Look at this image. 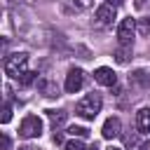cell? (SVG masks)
Wrapping results in <instances>:
<instances>
[{
    "instance_id": "1",
    "label": "cell",
    "mask_w": 150,
    "mask_h": 150,
    "mask_svg": "<svg viewBox=\"0 0 150 150\" xmlns=\"http://www.w3.org/2000/svg\"><path fill=\"white\" fill-rule=\"evenodd\" d=\"M101 105H103L101 94L91 91V94H87V96H82V98L77 101V105H75V115H80L82 120H94V117L101 112Z\"/></svg>"
},
{
    "instance_id": "2",
    "label": "cell",
    "mask_w": 150,
    "mask_h": 150,
    "mask_svg": "<svg viewBox=\"0 0 150 150\" xmlns=\"http://www.w3.org/2000/svg\"><path fill=\"white\" fill-rule=\"evenodd\" d=\"M26 66H28V54L23 52H16V54H9L5 59V73L14 80H19L23 73H26Z\"/></svg>"
},
{
    "instance_id": "3",
    "label": "cell",
    "mask_w": 150,
    "mask_h": 150,
    "mask_svg": "<svg viewBox=\"0 0 150 150\" xmlns=\"http://www.w3.org/2000/svg\"><path fill=\"white\" fill-rule=\"evenodd\" d=\"M19 136L21 138H40L42 136V120L38 115H26L19 127Z\"/></svg>"
},
{
    "instance_id": "4",
    "label": "cell",
    "mask_w": 150,
    "mask_h": 150,
    "mask_svg": "<svg viewBox=\"0 0 150 150\" xmlns=\"http://www.w3.org/2000/svg\"><path fill=\"white\" fill-rule=\"evenodd\" d=\"M134 33H136V21H134L131 16L122 19L120 26H117V45H131Z\"/></svg>"
},
{
    "instance_id": "5",
    "label": "cell",
    "mask_w": 150,
    "mask_h": 150,
    "mask_svg": "<svg viewBox=\"0 0 150 150\" xmlns=\"http://www.w3.org/2000/svg\"><path fill=\"white\" fill-rule=\"evenodd\" d=\"M82 84H84V70L82 68H70L68 70V75H66V91L68 94H75V91H80L82 89Z\"/></svg>"
},
{
    "instance_id": "6",
    "label": "cell",
    "mask_w": 150,
    "mask_h": 150,
    "mask_svg": "<svg viewBox=\"0 0 150 150\" xmlns=\"http://www.w3.org/2000/svg\"><path fill=\"white\" fill-rule=\"evenodd\" d=\"M94 80H96L98 84H103V87H115V82H117V75L112 73V68H105V66H101V68H96V70H94Z\"/></svg>"
},
{
    "instance_id": "7",
    "label": "cell",
    "mask_w": 150,
    "mask_h": 150,
    "mask_svg": "<svg viewBox=\"0 0 150 150\" xmlns=\"http://www.w3.org/2000/svg\"><path fill=\"white\" fill-rule=\"evenodd\" d=\"M101 134H103V138H117L120 134H122V122H120V117H108L105 122H103V129H101Z\"/></svg>"
},
{
    "instance_id": "8",
    "label": "cell",
    "mask_w": 150,
    "mask_h": 150,
    "mask_svg": "<svg viewBox=\"0 0 150 150\" xmlns=\"http://www.w3.org/2000/svg\"><path fill=\"white\" fill-rule=\"evenodd\" d=\"M96 21L101 23V26H110L112 21H115V7L112 5H101L98 9H96Z\"/></svg>"
},
{
    "instance_id": "9",
    "label": "cell",
    "mask_w": 150,
    "mask_h": 150,
    "mask_svg": "<svg viewBox=\"0 0 150 150\" xmlns=\"http://www.w3.org/2000/svg\"><path fill=\"white\" fill-rule=\"evenodd\" d=\"M136 129L138 134H150V108H138L136 112Z\"/></svg>"
},
{
    "instance_id": "10",
    "label": "cell",
    "mask_w": 150,
    "mask_h": 150,
    "mask_svg": "<svg viewBox=\"0 0 150 150\" xmlns=\"http://www.w3.org/2000/svg\"><path fill=\"white\" fill-rule=\"evenodd\" d=\"M129 82L136 87H150V73L148 70H134L129 75Z\"/></svg>"
},
{
    "instance_id": "11",
    "label": "cell",
    "mask_w": 150,
    "mask_h": 150,
    "mask_svg": "<svg viewBox=\"0 0 150 150\" xmlns=\"http://www.w3.org/2000/svg\"><path fill=\"white\" fill-rule=\"evenodd\" d=\"M131 45H117V49H115V61L117 63H129L131 61Z\"/></svg>"
},
{
    "instance_id": "12",
    "label": "cell",
    "mask_w": 150,
    "mask_h": 150,
    "mask_svg": "<svg viewBox=\"0 0 150 150\" xmlns=\"http://www.w3.org/2000/svg\"><path fill=\"white\" fill-rule=\"evenodd\" d=\"M45 112H47L49 122L54 124V129H56V127H61V124L66 122V117H68V112H66V110H45Z\"/></svg>"
},
{
    "instance_id": "13",
    "label": "cell",
    "mask_w": 150,
    "mask_h": 150,
    "mask_svg": "<svg viewBox=\"0 0 150 150\" xmlns=\"http://www.w3.org/2000/svg\"><path fill=\"white\" fill-rule=\"evenodd\" d=\"M40 91H42L47 98H54V96H59V87H56L52 80H42V82H40Z\"/></svg>"
},
{
    "instance_id": "14",
    "label": "cell",
    "mask_w": 150,
    "mask_h": 150,
    "mask_svg": "<svg viewBox=\"0 0 150 150\" xmlns=\"http://www.w3.org/2000/svg\"><path fill=\"white\" fill-rule=\"evenodd\" d=\"M91 2H94V0H66V7H68L70 12H82V9L91 7Z\"/></svg>"
},
{
    "instance_id": "15",
    "label": "cell",
    "mask_w": 150,
    "mask_h": 150,
    "mask_svg": "<svg viewBox=\"0 0 150 150\" xmlns=\"http://www.w3.org/2000/svg\"><path fill=\"white\" fill-rule=\"evenodd\" d=\"M63 150H87V148H84L82 138H75V136H73V138H70V141L63 145Z\"/></svg>"
},
{
    "instance_id": "16",
    "label": "cell",
    "mask_w": 150,
    "mask_h": 150,
    "mask_svg": "<svg viewBox=\"0 0 150 150\" xmlns=\"http://www.w3.org/2000/svg\"><path fill=\"white\" fill-rule=\"evenodd\" d=\"M136 30H138V35H150V19H141L138 23H136Z\"/></svg>"
},
{
    "instance_id": "17",
    "label": "cell",
    "mask_w": 150,
    "mask_h": 150,
    "mask_svg": "<svg viewBox=\"0 0 150 150\" xmlns=\"http://www.w3.org/2000/svg\"><path fill=\"white\" fill-rule=\"evenodd\" d=\"M38 77V73H33V70H26L21 77H19V84H23V87H28V84H33V80Z\"/></svg>"
},
{
    "instance_id": "18",
    "label": "cell",
    "mask_w": 150,
    "mask_h": 150,
    "mask_svg": "<svg viewBox=\"0 0 150 150\" xmlns=\"http://www.w3.org/2000/svg\"><path fill=\"white\" fill-rule=\"evenodd\" d=\"M68 134H70V136H77V138H84V136L89 134V129H87V127H70Z\"/></svg>"
},
{
    "instance_id": "19",
    "label": "cell",
    "mask_w": 150,
    "mask_h": 150,
    "mask_svg": "<svg viewBox=\"0 0 150 150\" xmlns=\"http://www.w3.org/2000/svg\"><path fill=\"white\" fill-rule=\"evenodd\" d=\"M9 120H12V105L5 103V108H2V124H7Z\"/></svg>"
},
{
    "instance_id": "20",
    "label": "cell",
    "mask_w": 150,
    "mask_h": 150,
    "mask_svg": "<svg viewBox=\"0 0 150 150\" xmlns=\"http://www.w3.org/2000/svg\"><path fill=\"white\" fill-rule=\"evenodd\" d=\"M2 150H9V136L7 134L2 136Z\"/></svg>"
},
{
    "instance_id": "21",
    "label": "cell",
    "mask_w": 150,
    "mask_h": 150,
    "mask_svg": "<svg viewBox=\"0 0 150 150\" xmlns=\"http://www.w3.org/2000/svg\"><path fill=\"white\" fill-rule=\"evenodd\" d=\"M105 2H108V5H112V7H120L124 0H105Z\"/></svg>"
},
{
    "instance_id": "22",
    "label": "cell",
    "mask_w": 150,
    "mask_h": 150,
    "mask_svg": "<svg viewBox=\"0 0 150 150\" xmlns=\"http://www.w3.org/2000/svg\"><path fill=\"white\" fill-rule=\"evenodd\" d=\"M138 150H150V141H148V143H143V145H138Z\"/></svg>"
},
{
    "instance_id": "23",
    "label": "cell",
    "mask_w": 150,
    "mask_h": 150,
    "mask_svg": "<svg viewBox=\"0 0 150 150\" xmlns=\"http://www.w3.org/2000/svg\"><path fill=\"white\" fill-rule=\"evenodd\" d=\"M145 2H150V0H136V7H143Z\"/></svg>"
},
{
    "instance_id": "24",
    "label": "cell",
    "mask_w": 150,
    "mask_h": 150,
    "mask_svg": "<svg viewBox=\"0 0 150 150\" xmlns=\"http://www.w3.org/2000/svg\"><path fill=\"white\" fill-rule=\"evenodd\" d=\"M19 150H35V148H30V145H21Z\"/></svg>"
},
{
    "instance_id": "25",
    "label": "cell",
    "mask_w": 150,
    "mask_h": 150,
    "mask_svg": "<svg viewBox=\"0 0 150 150\" xmlns=\"http://www.w3.org/2000/svg\"><path fill=\"white\" fill-rule=\"evenodd\" d=\"M87 150H98V145H96V143H94V145H89V148H87Z\"/></svg>"
},
{
    "instance_id": "26",
    "label": "cell",
    "mask_w": 150,
    "mask_h": 150,
    "mask_svg": "<svg viewBox=\"0 0 150 150\" xmlns=\"http://www.w3.org/2000/svg\"><path fill=\"white\" fill-rule=\"evenodd\" d=\"M108 150H122V148H108Z\"/></svg>"
}]
</instances>
